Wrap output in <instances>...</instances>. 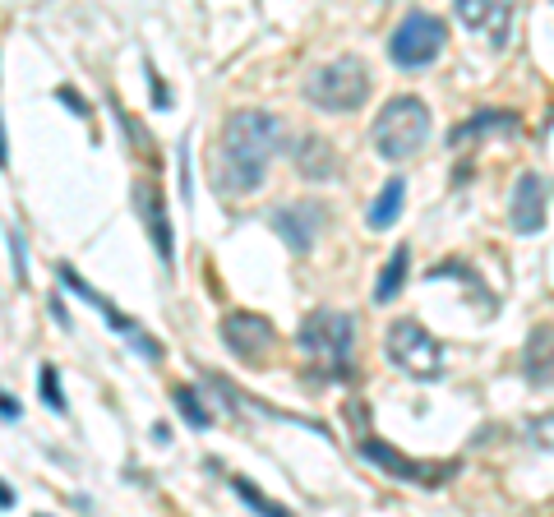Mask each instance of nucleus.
<instances>
[{"label": "nucleus", "instance_id": "24", "mask_svg": "<svg viewBox=\"0 0 554 517\" xmlns=\"http://www.w3.org/2000/svg\"><path fill=\"white\" fill-rule=\"evenodd\" d=\"M0 508H14V490H10V485H0Z\"/></svg>", "mask_w": 554, "mask_h": 517}, {"label": "nucleus", "instance_id": "15", "mask_svg": "<svg viewBox=\"0 0 554 517\" xmlns=\"http://www.w3.org/2000/svg\"><path fill=\"white\" fill-rule=\"evenodd\" d=\"M296 167H301L305 181H333V176H338V153H333L328 139L310 134V139L296 144Z\"/></svg>", "mask_w": 554, "mask_h": 517}, {"label": "nucleus", "instance_id": "4", "mask_svg": "<svg viewBox=\"0 0 554 517\" xmlns=\"http://www.w3.org/2000/svg\"><path fill=\"white\" fill-rule=\"evenodd\" d=\"M370 70H365V61H356V56H342V61L324 65V70H314L310 79H305V97H310L319 111H356L370 102Z\"/></svg>", "mask_w": 554, "mask_h": 517}, {"label": "nucleus", "instance_id": "9", "mask_svg": "<svg viewBox=\"0 0 554 517\" xmlns=\"http://www.w3.org/2000/svg\"><path fill=\"white\" fill-rule=\"evenodd\" d=\"M222 342H227L231 356H241V361L259 365L268 351H273L277 333H273V324H268L264 314L241 310V314H227V319H222Z\"/></svg>", "mask_w": 554, "mask_h": 517}, {"label": "nucleus", "instance_id": "25", "mask_svg": "<svg viewBox=\"0 0 554 517\" xmlns=\"http://www.w3.org/2000/svg\"><path fill=\"white\" fill-rule=\"evenodd\" d=\"M10 162V148H5V125H0V167Z\"/></svg>", "mask_w": 554, "mask_h": 517}, {"label": "nucleus", "instance_id": "5", "mask_svg": "<svg viewBox=\"0 0 554 517\" xmlns=\"http://www.w3.org/2000/svg\"><path fill=\"white\" fill-rule=\"evenodd\" d=\"M444 42H448L444 19H434L425 10H411L393 28V37H388V56H393L398 70H425V65H434L444 56Z\"/></svg>", "mask_w": 554, "mask_h": 517}, {"label": "nucleus", "instance_id": "11", "mask_svg": "<svg viewBox=\"0 0 554 517\" xmlns=\"http://www.w3.org/2000/svg\"><path fill=\"white\" fill-rule=\"evenodd\" d=\"M458 5L462 28L471 33H485L494 47L508 42V28H513V0H453Z\"/></svg>", "mask_w": 554, "mask_h": 517}, {"label": "nucleus", "instance_id": "1", "mask_svg": "<svg viewBox=\"0 0 554 517\" xmlns=\"http://www.w3.org/2000/svg\"><path fill=\"white\" fill-rule=\"evenodd\" d=\"M282 121L268 111H231L217 139V185L222 194H254L277 153Z\"/></svg>", "mask_w": 554, "mask_h": 517}, {"label": "nucleus", "instance_id": "14", "mask_svg": "<svg viewBox=\"0 0 554 517\" xmlns=\"http://www.w3.org/2000/svg\"><path fill=\"white\" fill-rule=\"evenodd\" d=\"M522 370L536 388H554V324L531 328L527 351H522Z\"/></svg>", "mask_w": 554, "mask_h": 517}, {"label": "nucleus", "instance_id": "8", "mask_svg": "<svg viewBox=\"0 0 554 517\" xmlns=\"http://www.w3.org/2000/svg\"><path fill=\"white\" fill-rule=\"evenodd\" d=\"M61 282L74 291V296H79V301H84V305H93V310L102 314V319H107V324H111V333H116V337H125V342H134V347L144 351L148 361H157V356H162V342H153V337H148L144 328L134 324V319H125V314L116 310V305H111L107 296H102V291L93 287V282H84V277L74 273V268H61Z\"/></svg>", "mask_w": 554, "mask_h": 517}, {"label": "nucleus", "instance_id": "17", "mask_svg": "<svg viewBox=\"0 0 554 517\" xmlns=\"http://www.w3.org/2000/svg\"><path fill=\"white\" fill-rule=\"evenodd\" d=\"M481 130H508V134H513V130H518V116H513V111H476L467 125H458V130H453V139H448V144L462 148V144H471Z\"/></svg>", "mask_w": 554, "mask_h": 517}, {"label": "nucleus", "instance_id": "10", "mask_svg": "<svg viewBox=\"0 0 554 517\" xmlns=\"http://www.w3.org/2000/svg\"><path fill=\"white\" fill-rule=\"evenodd\" d=\"M130 204L139 208V222H144L148 241H153L157 259L162 264H176V236H171V222H167V204H162V190H157L153 181H134L130 190Z\"/></svg>", "mask_w": 554, "mask_h": 517}, {"label": "nucleus", "instance_id": "3", "mask_svg": "<svg viewBox=\"0 0 554 517\" xmlns=\"http://www.w3.org/2000/svg\"><path fill=\"white\" fill-rule=\"evenodd\" d=\"M296 342H301L305 356H310L314 365H324L333 379H347L351 347H356V319L342 310H314L301 324Z\"/></svg>", "mask_w": 554, "mask_h": 517}, {"label": "nucleus", "instance_id": "6", "mask_svg": "<svg viewBox=\"0 0 554 517\" xmlns=\"http://www.w3.org/2000/svg\"><path fill=\"white\" fill-rule=\"evenodd\" d=\"M388 361L398 365L402 374L411 379H439L444 374V347L434 342V333H425L416 319H398V324H388Z\"/></svg>", "mask_w": 554, "mask_h": 517}, {"label": "nucleus", "instance_id": "20", "mask_svg": "<svg viewBox=\"0 0 554 517\" xmlns=\"http://www.w3.org/2000/svg\"><path fill=\"white\" fill-rule=\"evenodd\" d=\"M231 490L241 494V499L254 508V513H264V517H287V508L277 504V499H268V494H259L250 481H241V476H231Z\"/></svg>", "mask_w": 554, "mask_h": 517}, {"label": "nucleus", "instance_id": "2", "mask_svg": "<svg viewBox=\"0 0 554 517\" xmlns=\"http://www.w3.org/2000/svg\"><path fill=\"white\" fill-rule=\"evenodd\" d=\"M370 139H374V153L384 157V162H407L430 139V107H425L421 97H393L374 116Z\"/></svg>", "mask_w": 554, "mask_h": 517}, {"label": "nucleus", "instance_id": "22", "mask_svg": "<svg viewBox=\"0 0 554 517\" xmlns=\"http://www.w3.org/2000/svg\"><path fill=\"white\" fill-rule=\"evenodd\" d=\"M527 434H531V444L554 448V416H541V421H531V425H527Z\"/></svg>", "mask_w": 554, "mask_h": 517}, {"label": "nucleus", "instance_id": "7", "mask_svg": "<svg viewBox=\"0 0 554 517\" xmlns=\"http://www.w3.org/2000/svg\"><path fill=\"white\" fill-rule=\"evenodd\" d=\"M361 453L370 457L379 471H388L393 481L421 485V490H439V485H448V481H453V476L462 471V462H416V457L398 453V448L379 444L374 434H365V439H361Z\"/></svg>", "mask_w": 554, "mask_h": 517}, {"label": "nucleus", "instance_id": "18", "mask_svg": "<svg viewBox=\"0 0 554 517\" xmlns=\"http://www.w3.org/2000/svg\"><path fill=\"white\" fill-rule=\"evenodd\" d=\"M407 268H411V250L407 245H398L393 250V259L384 264V273H379V287H374V301L388 305L393 296H402V282H407Z\"/></svg>", "mask_w": 554, "mask_h": 517}, {"label": "nucleus", "instance_id": "19", "mask_svg": "<svg viewBox=\"0 0 554 517\" xmlns=\"http://www.w3.org/2000/svg\"><path fill=\"white\" fill-rule=\"evenodd\" d=\"M171 397H176V411L185 416V425H190V430H208V425H213V416H208V407L199 402V393H194V388L181 384Z\"/></svg>", "mask_w": 554, "mask_h": 517}, {"label": "nucleus", "instance_id": "23", "mask_svg": "<svg viewBox=\"0 0 554 517\" xmlns=\"http://www.w3.org/2000/svg\"><path fill=\"white\" fill-rule=\"evenodd\" d=\"M0 416H5V421H14V416H19V402H14L10 393H0Z\"/></svg>", "mask_w": 554, "mask_h": 517}, {"label": "nucleus", "instance_id": "21", "mask_svg": "<svg viewBox=\"0 0 554 517\" xmlns=\"http://www.w3.org/2000/svg\"><path fill=\"white\" fill-rule=\"evenodd\" d=\"M37 384H42V397H47V407L51 411H70L65 407V388H61V379H56V370H51V365H42V374H37Z\"/></svg>", "mask_w": 554, "mask_h": 517}, {"label": "nucleus", "instance_id": "13", "mask_svg": "<svg viewBox=\"0 0 554 517\" xmlns=\"http://www.w3.org/2000/svg\"><path fill=\"white\" fill-rule=\"evenodd\" d=\"M273 227L277 236L291 245V254H305L314 245V236H319V227H324V208L314 204H287V208H273Z\"/></svg>", "mask_w": 554, "mask_h": 517}, {"label": "nucleus", "instance_id": "16", "mask_svg": "<svg viewBox=\"0 0 554 517\" xmlns=\"http://www.w3.org/2000/svg\"><path fill=\"white\" fill-rule=\"evenodd\" d=\"M402 204H407V181H393L379 190V199H374V208H370V231H388L393 222L402 217Z\"/></svg>", "mask_w": 554, "mask_h": 517}, {"label": "nucleus", "instance_id": "12", "mask_svg": "<svg viewBox=\"0 0 554 517\" xmlns=\"http://www.w3.org/2000/svg\"><path fill=\"white\" fill-rule=\"evenodd\" d=\"M508 222L518 236H531V231L545 227V181L536 171H522L518 185H513V204H508Z\"/></svg>", "mask_w": 554, "mask_h": 517}]
</instances>
